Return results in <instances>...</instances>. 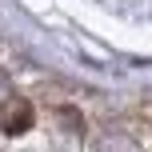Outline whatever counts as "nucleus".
Segmentation results:
<instances>
[{
    "mask_svg": "<svg viewBox=\"0 0 152 152\" xmlns=\"http://www.w3.org/2000/svg\"><path fill=\"white\" fill-rule=\"evenodd\" d=\"M0 124H4V132H24L32 124V104L20 96L4 100V108H0Z\"/></svg>",
    "mask_w": 152,
    "mask_h": 152,
    "instance_id": "1",
    "label": "nucleus"
},
{
    "mask_svg": "<svg viewBox=\"0 0 152 152\" xmlns=\"http://www.w3.org/2000/svg\"><path fill=\"white\" fill-rule=\"evenodd\" d=\"M4 88H8V80H4V72H0V92H4Z\"/></svg>",
    "mask_w": 152,
    "mask_h": 152,
    "instance_id": "2",
    "label": "nucleus"
}]
</instances>
